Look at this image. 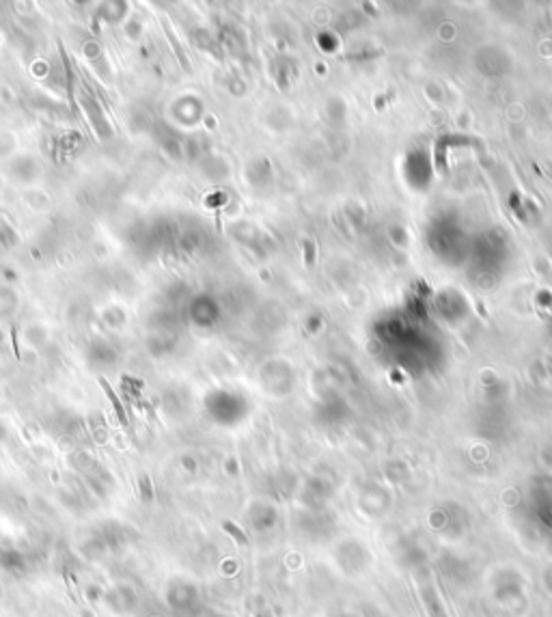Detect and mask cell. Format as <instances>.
Wrapping results in <instances>:
<instances>
[{
    "mask_svg": "<svg viewBox=\"0 0 552 617\" xmlns=\"http://www.w3.org/2000/svg\"><path fill=\"white\" fill-rule=\"evenodd\" d=\"M224 529H227V531H231V533H233V535H235V539H237V542H240V544H248V539H246V535H244V533H242L240 529H237V527H233V525H224Z\"/></svg>",
    "mask_w": 552,
    "mask_h": 617,
    "instance_id": "2",
    "label": "cell"
},
{
    "mask_svg": "<svg viewBox=\"0 0 552 617\" xmlns=\"http://www.w3.org/2000/svg\"><path fill=\"white\" fill-rule=\"evenodd\" d=\"M102 387H104L106 391H108V395H110V399H112V403H115V408H117V414H119V417H121L123 421H126V412H123V406H121V403H119V399H117V397H115V395H112V391L108 389V384H106V382H102Z\"/></svg>",
    "mask_w": 552,
    "mask_h": 617,
    "instance_id": "1",
    "label": "cell"
}]
</instances>
